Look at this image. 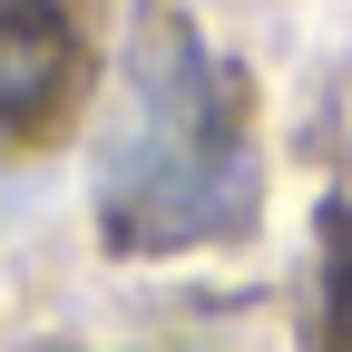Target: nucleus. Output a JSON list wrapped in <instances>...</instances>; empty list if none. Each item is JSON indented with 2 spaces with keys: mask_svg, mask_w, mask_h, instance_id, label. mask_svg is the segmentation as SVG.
<instances>
[{
  "mask_svg": "<svg viewBox=\"0 0 352 352\" xmlns=\"http://www.w3.org/2000/svg\"><path fill=\"white\" fill-rule=\"evenodd\" d=\"M245 215H254L245 88L176 10H147L127 39V108L98 166V226L127 254H176L235 235Z\"/></svg>",
  "mask_w": 352,
  "mask_h": 352,
  "instance_id": "nucleus-1",
  "label": "nucleus"
},
{
  "mask_svg": "<svg viewBox=\"0 0 352 352\" xmlns=\"http://www.w3.org/2000/svg\"><path fill=\"white\" fill-rule=\"evenodd\" d=\"M69 88V20L50 0H0V138H20Z\"/></svg>",
  "mask_w": 352,
  "mask_h": 352,
  "instance_id": "nucleus-2",
  "label": "nucleus"
}]
</instances>
